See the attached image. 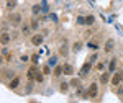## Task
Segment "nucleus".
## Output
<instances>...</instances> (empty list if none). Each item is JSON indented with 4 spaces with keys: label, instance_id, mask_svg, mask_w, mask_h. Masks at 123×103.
Returning a JSON list of instances; mask_svg holds the SVG:
<instances>
[{
    "label": "nucleus",
    "instance_id": "nucleus-1",
    "mask_svg": "<svg viewBox=\"0 0 123 103\" xmlns=\"http://www.w3.org/2000/svg\"><path fill=\"white\" fill-rule=\"evenodd\" d=\"M28 79L30 80H36V75H38V69H36V66H33V67H30L28 69Z\"/></svg>",
    "mask_w": 123,
    "mask_h": 103
},
{
    "label": "nucleus",
    "instance_id": "nucleus-2",
    "mask_svg": "<svg viewBox=\"0 0 123 103\" xmlns=\"http://www.w3.org/2000/svg\"><path fill=\"white\" fill-rule=\"evenodd\" d=\"M20 21H21V17H20L18 13H12L10 15V23L12 25H20Z\"/></svg>",
    "mask_w": 123,
    "mask_h": 103
},
{
    "label": "nucleus",
    "instance_id": "nucleus-3",
    "mask_svg": "<svg viewBox=\"0 0 123 103\" xmlns=\"http://www.w3.org/2000/svg\"><path fill=\"white\" fill-rule=\"evenodd\" d=\"M89 97L90 98L97 97V84H90V87H89Z\"/></svg>",
    "mask_w": 123,
    "mask_h": 103
},
{
    "label": "nucleus",
    "instance_id": "nucleus-4",
    "mask_svg": "<svg viewBox=\"0 0 123 103\" xmlns=\"http://www.w3.org/2000/svg\"><path fill=\"white\" fill-rule=\"evenodd\" d=\"M90 62H85L84 66H82V69H80V72H79V74H80V77H84V75H87V72H89V70H90Z\"/></svg>",
    "mask_w": 123,
    "mask_h": 103
},
{
    "label": "nucleus",
    "instance_id": "nucleus-5",
    "mask_svg": "<svg viewBox=\"0 0 123 103\" xmlns=\"http://www.w3.org/2000/svg\"><path fill=\"white\" fill-rule=\"evenodd\" d=\"M113 44H115L113 39H108V41L105 43V52H112V51H113Z\"/></svg>",
    "mask_w": 123,
    "mask_h": 103
},
{
    "label": "nucleus",
    "instance_id": "nucleus-6",
    "mask_svg": "<svg viewBox=\"0 0 123 103\" xmlns=\"http://www.w3.org/2000/svg\"><path fill=\"white\" fill-rule=\"evenodd\" d=\"M62 69H64V74H66V75H72V74H74V67L71 66V64H64Z\"/></svg>",
    "mask_w": 123,
    "mask_h": 103
},
{
    "label": "nucleus",
    "instance_id": "nucleus-7",
    "mask_svg": "<svg viewBox=\"0 0 123 103\" xmlns=\"http://www.w3.org/2000/svg\"><path fill=\"white\" fill-rule=\"evenodd\" d=\"M31 43H33V44H36V46H39V44L43 43V36H41V34L33 36V38H31Z\"/></svg>",
    "mask_w": 123,
    "mask_h": 103
},
{
    "label": "nucleus",
    "instance_id": "nucleus-8",
    "mask_svg": "<svg viewBox=\"0 0 123 103\" xmlns=\"http://www.w3.org/2000/svg\"><path fill=\"white\" fill-rule=\"evenodd\" d=\"M122 82V74H115L113 77H112V84L113 85H118Z\"/></svg>",
    "mask_w": 123,
    "mask_h": 103
},
{
    "label": "nucleus",
    "instance_id": "nucleus-9",
    "mask_svg": "<svg viewBox=\"0 0 123 103\" xmlns=\"http://www.w3.org/2000/svg\"><path fill=\"white\" fill-rule=\"evenodd\" d=\"M0 41H2V44H7L10 41V34L8 33H2V38H0Z\"/></svg>",
    "mask_w": 123,
    "mask_h": 103
},
{
    "label": "nucleus",
    "instance_id": "nucleus-10",
    "mask_svg": "<svg viewBox=\"0 0 123 103\" xmlns=\"http://www.w3.org/2000/svg\"><path fill=\"white\" fill-rule=\"evenodd\" d=\"M18 84H20V79H18V77H15V79L10 82V88H12V90H13V88H17V87H18Z\"/></svg>",
    "mask_w": 123,
    "mask_h": 103
},
{
    "label": "nucleus",
    "instance_id": "nucleus-11",
    "mask_svg": "<svg viewBox=\"0 0 123 103\" xmlns=\"http://www.w3.org/2000/svg\"><path fill=\"white\" fill-rule=\"evenodd\" d=\"M7 7H8V10L15 8L17 7V0H7Z\"/></svg>",
    "mask_w": 123,
    "mask_h": 103
},
{
    "label": "nucleus",
    "instance_id": "nucleus-12",
    "mask_svg": "<svg viewBox=\"0 0 123 103\" xmlns=\"http://www.w3.org/2000/svg\"><path fill=\"white\" fill-rule=\"evenodd\" d=\"M62 72H64V69H62V66H57L56 69H54V75H56V77H59V75L62 74Z\"/></svg>",
    "mask_w": 123,
    "mask_h": 103
},
{
    "label": "nucleus",
    "instance_id": "nucleus-13",
    "mask_svg": "<svg viewBox=\"0 0 123 103\" xmlns=\"http://www.w3.org/2000/svg\"><path fill=\"white\" fill-rule=\"evenodd\" d=\"M115 67H117V59H112V61H110V67H108V70H110V72H113Z\"/></svg>",
    "mask_w": 123,
    "mask_h": 103
},
{
    "label": "nucleus",
    "instance_id": "nucleus-14",
    "mask_svg": "<svg viewBox=\"0 0 123 103\" xmlns=\"http://www.w3.org/2000/svg\"><path fill=\"white\" fill-rule=\"evenodd\" d=\"M59 88H61V92H62V93H66V92H67V88H69V85H67L66 82H62V84H61V87H59Z\"/></svg>",
    "mask_w": 123,
    "mask_h": 103
},
{
    "label": "nucleus",
    "instance_id": "nucleus-15",
    "mask_svg": "<svg viewBox=\"0 0 123 103\" xmlns=\"http://www.w3.org/2000/svg\"><path fill=\"white\" fill-rule=\"evenodd\" d=\"M108 79H110V75L107 74V72L102 74V84H107V82H108Z\"/></svg>",
    "mask_w": 123,
    "mask_h": 103
},
{
    "label": "nucleus",
    "instance_id": "nucleus-16",
    "mask_svg": "<svg viewBox=\"0 0 123 103\" xmlns=\"http://www.w3.org/2000/svg\"><path fill=\"white\" fill-rule=\"evenodd\" d=\"M77 23H79V25H84V23H87V20H85L84 17H79V18H77Z\"/></svg>",
    "mask_w": 123,
    "mask_h": 103
},
{
    "label": "nucleus",
    "instance_id": "nucleus-17",
    "mask_svg": "<svg viewBox=\"0 0 123 103\" xmlns=\"http://www.w3.org/2000/svg\"><path fill=\"white\" fill-rule=\"evenodd\" d=\"M85 20H87V25H92V23L95 21V18H94V17H87Z\"/></svg>",
    "mask_w": 123,
    "mask_h": 103
},
{
    "label": "nucleus",
    "instance_id": "nucleus-18",
    "mask_svg": "<svg viewBox=\"0 0 123 103\" xmlns=\"http://www.w3.org/2000/svg\"><path fill=\"white\" fill-rule=\"evenodd\" d=\"M71 85H72V87H79V80H77V79H72V80H71Z\"/></svg>",
    "mask_w": 123,
    "mask_h": 103
},
{
    "label": "nucleus",
    "instance_id": "nucleus-19",
    "mask_svg": "<svg viewBox=\"0 0 123 103\" xmlns=\"http://www.w3.org/2000/svg\"><path fill=\"white\" fill-rule=\"evenodd\" d=\"M61 54H62V56H67V47L66 46L61 47Z\"/></svg>",
    "mask_w": 123,
    "mask_h": 103
},
{
    "label": "nucleus",
    "instance_id": "nucleus-20",
    "mask_svg": "<svg viewBox=\"0 0 123 103\" xmlns=\"http://www.w3.org/2000/svg\"><path fill=\"white\" fill-rule=\"evenodd\" d=\"M49 72H51L49 66H44V67H43V74H49Z\"/></svg>",
    "mask_w": 123,
    "mask_h": 103
},
{
    "label": "nucleus",
    "instance_id": "nucleus-21",
    "mask_svg": "<svg viewBox=\"0 0 123 103\" xmlns=\"http://www.w3.org/2000/svg\"><path fill=\"white\" fill-rule=\"evenodd\" d=\"M39 5H35V7H33V13H35V15H36V13H39Z\"/></svg>",
    "mask_w": 123,
    "mask_h": 103
},
{
    "label": "nucleus",
    "instance_id": "nucleus-22",
    "mask_svg": "<svg viewBox=\"0 0 123 103\" xmlns=\"http://www.w3.org/2000/svg\"><path fill=\"white\" fill-rule=\"evenodd\" d=\"M36 82H43V74L38 72V75H36Z\"/></svg>",
    "mask_w": 123,
    "mask_h": 103
},
{
    "label": "nucleus",
    "instance_id": "nucleus-23",
    "mask_svg": "<svg viewBox=\"0 0 123 103\" xmlns=\"http://www.w3.org/2000/svg\"><path fill=\"white\" fill-rule=\"evenodd\" d=\"M79 49H80V43H76L74 44V51H79Z\"/></svg>",
    "mask_w": 123,
    "mask_h": 103
},
{
    "label": "nucleus",
    "instance_id": "nucleus-24",
    "mask_svg": "<svg viewBox=\"0 0 123 103\" xmlns=\"http://www.w3.org/2000/svg\"><path fill=\"white\" fill-rule=\"evenodd\" d=\"M31 28H38V23H36V21H35V20H33V21H31Z\"/></svg>",
    "mask_w": 123,
    "mask_h": 103
},
{
    "label": "nucleus",
    "instance_id": "nucleus-25",
    "mask_svg": "<svg viewBox=\"0 0 123 103\" xmlns=\"http://www.w3.org/2000/svg\"><path fill=\"white\" fill-rule=\"evenodd\" d=\"M31 61H33V62H35V64H36V62H38V56H36V54H35V56L31 57Z\"/></svg>",
    "mask_w": 123,
    "mask_h": 103
},
{
    "label": "nucleus",
    "instance_id": "nucleus-26",
    "mask_svg": "<svg viewBox=\"0 0 123 103\" xmlns=\"http://www.w3.org/2000/svg\"><path fill=\"white\" fill-rule=\"evenodd\" d=\"M104 64H102V62H100V64H97V69H98V70H102V69H104Z\"/></svg>",
    "mask_w": 123,
    "mask_h": 103
},
{
    "label": "nucleus",
    "instance_id": "nucleus-27",
    "mask_svg": "<svg viewBox=\"0 0 123 103\" xmlns=\"http://www.w3.org/2000/svg\"><path fill=\"white\" fill-rule=\"evenodd\" d=\"M120 93H122V95H123V88H122V90H120Z\"/></svg>",
    "mask_w": 123,
    "mask_h": 103
},
{
    "label": "nucleus",
    "instance_id": "nucleus-28",
    "mask_svg": "<svg viewBox=\"0 0 123 103\" xmlns=\"http://www.w3.org/2000/svg\"><path fill=\"white\" fill-rule=\"evenodd\" d=\"M122 80H123V72H122Z\"/></svg>",
    "mask_w": 123,
    "mask_h": 103
},
{
    "label": "nucleus",
    "instance_id": "nucleus-29",
    "mask_svg": "<svg viewBox=\"0 0 123 103\" xmlns=\"http://www.w3.org/2000/svg\"><path fill=\"white\" fill-rule=\"evenodd\" d=\"M30 103H36V102H30Z\"/></svg>",
    "mask_w": 123,
    "mask_h": 103
}]
</instances>
